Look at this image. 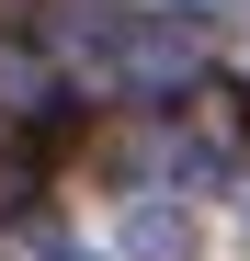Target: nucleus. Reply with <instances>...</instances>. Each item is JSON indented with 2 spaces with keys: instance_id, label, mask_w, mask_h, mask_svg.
<instances>
[{
  "instance_id": "nucleus-1",
  "label": "nucleus",
  "mask_w": 250,
  "mask_h": 261,
  "mask_svg": "<svg viewBox=\"0 0 250 261\" xmlns=\"http://www.w3.org/2000/svg\"><path fill=\"white\" fill-rule=\"evenodd\" d=\"M125 250H137V261H182V250H193V227H182L171 204H148L137 227H125Z\"/></svg>"
}]
</instances>
